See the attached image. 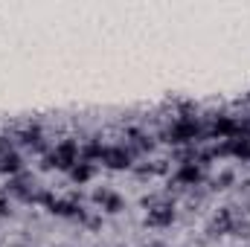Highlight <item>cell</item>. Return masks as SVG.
<instances>
[{"label": "cell", "mask_w": 250, "mask_h": 247, "mask_svg": "<svg viewBox=\"0 0 250 247\" xmlns=\"http://www.w3.org/2000/svg\"><path fill=\"white\" fill-rule=\"evenodd\" d=\"M201 181V169L195 166V163H184L181 169H178V175H175V184H187V186H195Z\"/></svg>", "instance_id": "3"}, {"label": "cell", "mask_w": 250, "mask_h": 247, "mask_svg": "<svg viewBox=\"0 0 250 247\" xmlns=\"http://www.w3.org/2000/svg\"><path fill=\"white\" fill-rule=\"evenodd\" d=\"M0 172L3 175H18L21 172V157L18 154H3L0 157Z\"/></svg>", "instance_id": "5"}, {"label": "cell", "mask_w": 250, "mask_h": 247, "mask_svg": "<svg viewBox=\"0 0 250 247\" xmlns=\"http://www.w3.org/2000/svg\"><path fill=\"white\" fill-rule=\"evenodd\" d=\"M123 198H120V195H111V198H108V201H105V212H108V215H120V212H123Z\"/></svg>", "instance_id": "7"}, {"label": "cell", "mask_w": 250, "mask_h": 247, "mask_svg": "<svg viewBox=\"0 0 250 247\" xmlns=\"http://www.w3.org/2000/svg\"><path fill=\"white\" fill-rule=\"evenodd\" d=\"M50 209H53L56 215H76V212H79V206H76L73 201H53Z\"/></svg>", "instance_id": "6"}, {"label": "cell", "mask_w": 250, "mask_h": 247, "mask_svg": "<svg viewBox=\"0 0 250 247\" xmlns=\"http://www.w3.org/2000/svg\"><path fill=\"white\" fill-rule=\"evenodd\" d=\"M230 184H233V172H221V178L215 181V186H221V189H227Z\"/></svg>", "instance_id": "8"}, {"label": "cell", "mask_w": 250, "mask_h": 247, "mask_svg": "<svg viewBox=\"0 0 250 247\" xmlns=\"http://www.w3.org/2000/svg\"><path fill=\"white\" fill-rule=\"evenodd\" d=\"M102 163L108 169H128L131 166V154L125 148H105L102 151Z\"/></svg>", "instance_id": "2"}, {"label": "cell", "mask_w": 250, "mask_h": 247, "mask_svg": "<svg viewBox=\"0 0 250 247\" xmlns=\"http://www.w3.org/2000/svg\"><path fill=\"white\" fill-rule=\"evenodd\" d=\"M93 178V166L90 163H76L73 169H70V181L73 184H87Z\"/></svg>", "instance_id": "4"}, {"label": "cell", "mask_w": 250, "mask_h": 247, "mask_svg": "<svg viewBox=\"0 0 250 247\" xmlns=\"http://www.w3.org/2000/svg\"><path fill=\"white\" fill-rule=\"evenodd\" d=\"M175 221V209L169 204H157V206H148V215H146V224L148 227H169Z\"/></svg>", "instance_id": "1"}]
</instances>
